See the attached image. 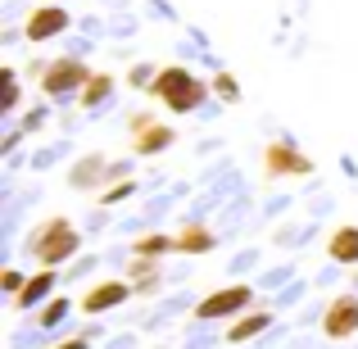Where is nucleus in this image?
I'll return each mask as SVG.
<instances>
[{
	"label": "nucleus",
	"instance_id": "nucleus-17",
	"mask_svg": "<svg viewBox=\"0 0 358 349\" xmlns=\"http://www.w3.org/2000/svg\"><path fill=\"white\" fill-rule=\"evenodd\" d=\"M159 281V259H136L131 263V286L136 290H150Z\"/></svg>",
	"mask_w": 358,
	"mask_h": 349
},
{
	"label": "nucleus",
	"instance_id": "nucleus-1",
	"mask_svg": "<svg viewBox=\"0 0 358 349\" xmlns=\"http://www.w3.org/2000/svg\"><path fill=\"white\" fill-rule=\"evenodd\" d=\"M209 87L213 82L195 78L186 64H164V69L155 73V82H150V96H155L168 114H195V109L209 100Z\"/></svg>",
	"mask_w": 358,
	"mask_h": 349
},
{
	"label": "nucleus",
	"instance_id": "nucleus-25",
	"mask_svg": "<svg viewBox=\"0 0 358 349\" xmlns=\"http://www.w3.org/2000/svg\"><path fill=\"white\" fill-rule=\"evenodd\" d=\"M45 5H59V0H45Z\"/></svg>",
	"mask_w": 358,
	"mask_h": 349
},
{
	"label": "nucleus",
	"instance_id": "nucleus-6",
	"mask_svg": "<svg viewBox=\"0 0 358 349\" xmlns=\"http://www.w3.org/2000/svg\"><path fill=\"white\" fill-rule=\"evenodd\" d=\"M322 336L327 341H350V336H358V295H336L327 304Z\"/></svg>",
	"mask_w": 358,
	"mask_h": 349
},
{
	"label": "nucleus",
	"instance_id": "nucleus-12",
	"mask_svg": "<svg viewBox=\"0 0 358 349\" xmlns=\"http://www.w3.org/2000/svg\"><path fill=\"white\" fill-rule=\"evenodd\" d=\"M327 254H331L336 263H358V227H336L327 236Z\"/></svg>",
	"mask_w": 358,
	"mask_h": 349
},
{
	"label": "nucleus",
	"instance_id": "nucleus-4",
	"mask_svg": "<svg viewBox=\"0 0 358 349\" xmlns=\"http://www.w3.org/2000/svg\"><path fill=\"white\" fill-rule=\"evenodd\" d=\"M313 173V159L295 145V141H272L263 150V177L268 182H281V177H308Z\"/></svg>",
	"mask_w": 358,
	"mask_h": 349
},
{
	"label": "nucleus",
	"instance_id": "nucleus-14",
	"mask_svg": "<svg viewBox=\"0 0 358 349\" xmlns=\"http://www.w3.org/2000/svg\"><path fill=\"white\" fill-rule=\"evenodd\" d=\"M268 327H272V313H268V308H254V313H245L241 322H231L227 341L231 345H245V341H254L259 332H268Z\"/></svg>",
	"mask_w": 358,
	"mask_h": 349
},
{
	"label": "nucleus",
	"instance_id": "nucleus-10",
	"mask_svg": "<svg viewBox=\"0 0 358 349\" xmlns=\"http://www.w3.org/2000/svg\"><path fill=\"white\" fill-rule=\"evenodd\" d=\"M122 299H131V281H96L82 295V313H105V308H118Z\"/></svg>",
	"mask_w": 358,
	"mask_h": 349
},
{
	"label": "nucleus",
	"instance_id": "nucleus-18",
	"mask_svg": "<svg viewBox=\"0 0 358 349\" xmlns=\"http://www.w3.org/2000/svg\"><path fill=\"white\" fill-rule=\"evenodd\" d=\"M213 91H218L227 105H236V100H241V87H236V78H231V73H218V78H213Z\"/></svg>",
	"mask_w": 358,
	"mask_h": 349
},
{
	"label": "nucleus",
	"instance_id": "nucleus-8",
	"mask_svg": "<svg viewBox=\"0 0 358 349\" xmlns=\"http://www.w3.org/2000/svg\"><path fill=\"white\" fill-rule=\"evenodd\" d=\"M64 27H69V9L36 5L32 14H27V23H23V36H27V41H50V36H59Z\"/></svg>",
	"mask_w": 358,
	"mask_h": 349
},
{
	"label": "nucleus",
	"instance_id": "nucleus-3",
	"mask_svg": "<svg viewBox=\"0 0 358 349\" xmlns=\"http://www.w3.org/2000/svg\"><path fill=\"white\" fill-rule=\"evenodd\" d=\"M91 78H96V73H91L82 59L59 55V59H50V64L41 69V91H45L50 100H69V96H82Z\"/></svg>",
	"mask_w": 358,
	"mask_h": 349
},
{
	"label": "nucleus",
	"instance_id": "nucleus-24",
	"mask_svg": "<svg viewBox=\"0 0 358 349\" xmlns=\"http://www.w3.org/2000/svg\"><path fill=\"white\" fill-rule=\"evenodd\" d=\"M91 336H96V332H87V336H73V341H59L55 349H87V345H91Z\"/></svg>",
	"mask_w": 358,
	"mask_h": 349
},
{
	"label": "nucleus",
	"instance_id": "nucleus-11",
	"mask_svg": "<svg viewBox=\"0 0 358 349\" xmlns=\"http://www.w3.org/2000/svg\"><path fill=\"white\" fill-rule=\"evenodd\" d=\"M173 241H177V254H209L213 245H218V236L204 227V222H186Z\"/></svg>",
	"mask_w": 358,
	"mask_h": 349
},
{
	"label": "nucleus",
	"instance_id": "nucleus-22",
	"mask_svg": "<svg viewBox=\"0 0 358 349\" xmlns=\"http://www.w3.org/2000/svg\"><path fill=\"white\" fill-rule=\"evenodd\" d=\"M0 82H5V109H14L18 105V78H14V69L0 73Z\"/></svg>",
	"mask_w": 358,
	"mask_h": 349
},
{
	"label": "nucleus",
	"instance_id": "nucleus-2",
	"mask_svg": "<svg viewBox=\"0 0 358 349\" xmlns=\"http://www.w3.org/2000/svg\"><path fill=\"white\" fill-rule=\"evenodd\" d=\"M78 245H82V236L69 218H45L41 227L27 236V254H32L41 268H59L64 259L78 254Z\"/></svg>",
	"mask_w": 358,
	"mask_h": 349
},
{
	"label": "nucleus",
	"instance_id": "nucleus-13",
	"mask_svg": "<svg viewBox=\"0 0 358 349\" xmlns=\"http://www.w3.org/2000/svg\"><path fill=\"white\" fill-rule=\"evenodd\" d=\"M50 290H55V268H41L36 277H27V286L14 299V308H36L41 299H50Z\"/></svg>",
	"mask_w": 358,
	"mask_h": 349
},
{
	"label": "nucleus",
	"instance_id": "nucleus-7",
	"mask_svg": "<svg viewBox=\"0 0 358 349\" xmlns=\"http://www.w3.org/2000/svg\"><path fill=\"white\" fill-rule=\"evenodd\" d=\"M254 290L250 286H227V290H213V295H204L200 304H195V318L200 322H213V318H231L241 313V308H250Z\"/></svg>",
	"mask_w": 358,
	"mask_h": 349
},
{
	"label": "nucleus",
	"instance_id": "nucleus-9",
	"mask_svg": "<svg viewBox=\"0 0 358 349\" xmlns=\"http://www.w3.org/2000/svg\"><path fill=\"white\" fill-rule=\"evenodd\" d=\"M109 177H114L109 159H105V155H87L82 164H73L69 182L78 186V191H109Z\"/></svg>",
	"mask_w": 358,
	"mask_h": 349
},
{
	"label": "nucleus",
	"instance_id": "nucleus-20",
	"mask_svg": "<svg viewBox=\"0 0 358 349\" xmlns=\"http://www.w3.org/2000/svg\"><path fill=\"white\" fill-rule=\"evenodd\" d=\"M131 191H136V182H114L109 191H100V200H105V204H118V200H127Z\"/></svg>",
	"mask_w": 358,
	"mask_h": 349
},
{
	"label": "nucleus",
	"instance_id": "nucleus-19",
	"mask_svg": "<svg viewBox=\"0 0 358 349\" xmlns=\"http://www.w3.org/2000/svg\"><path fill=\"white\" fill-rule=\"evenodd\" d=\"M64 313H69V299H50V304L41 308V318H36V322H41V327H55Z\"/></svg>",
	"mask_w": 358,
	"mask_h": 349
},
{
	"label": "nucleus",
	"instance_id": "nucleus-16",
	"mask_svg": "<svg viewBox=\"0 0 358 349\" xmlns=\"http://www.w3.org/2000/svg\"><path fill=\"white\" fill-rule=\"evenodd\" d=\"M109 91H114V78H109V73H96V78L87 82V91L78 96V105L82 109H96V105H105V100H109Z\"/></svg>",
	"mask_w": 358,
	"mask_h": 349
},
{
	"label": "nucleus",
	"instance_id": "nucleus-15",
	"mask_svg": "<svg viewBox=\"0 0 358 349\" xmlns=\"http://www.w3.org/2000/svg\"><path fill=\"white\" fill-rule=\"evenodd\" d=\"M168 250H177V241H173V236H164V232H145V236L131 241V254H136V259H164Z\"/></svg>",
	"mask_w": 358,
	"mask_h": 349
},
{
	"label": "nucleus",
	"instance_id": "nucleus-21",
	"mask_svg": "<svg viewBox=\"0 0 358 349\" xmlns=\"http://www.w3.org/2000/svg\"><path fill=\"white\" fill-rule=\"evenodd\" d=\"M155 73H159V69H145V64H136V69L127 73V82H131V87H141V91H150V82H155Z\"/></svg>",
	"mask_w": 358,
	"mask_h": 349
},
{
	"label": "nucleus",
	"instance_id": "nucleus-23",
	"mask_svg": "<svg viewBox=\"0 0 358 349\" xmlns=\"http://www.w3.org/2000/svg\"><path fill=\"white\" fill-rule=\"evenodd\" d=\"M0 286H5L9 290V295H23V286H27V281H23V272H14V268H9V272H0Z\"/></svg>",
	"mask_w": 358,
	"mask_h": 349
},
{
	"label": "nucleus",
	"instance_id": "nucleus-5",
	"mask_svg": "<svg viewBox=\"0 0 358 349\" xmlns=\"http://www.w3.org/2000/svg\"><path fill=\"white\" fill-rule=\"evenodd\" d=\"M173 141H177V131L168 127V122H155L150 114H131V150H136L141 159L145 155H164Z\"/></svg>",
	"mask_w": 358,
	"mask_h": 349
}]
</instances>
